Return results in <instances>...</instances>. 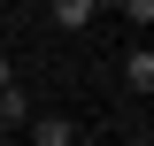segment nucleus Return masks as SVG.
<instances>
[{
	"label": "nucleus",
	"mask_w": 154,
	"mask_h": 146,
	"mask_svg": "<svg viewBox=\"0 0 154 146\" xmlns=\"http://www.w3.org/2000/svg\"><path fill=\"white\" fill-rule=\"evenodd\" d=\"M8 85H16V69H8V54H0V92H8Z\"/></svg>",
	"instance_id": "5"
},
{
	"label": "nucleus",
	"mask_w": 154,
	"mask_h": 146,
	"mask_svg": "<svg viewBox=\"0 0 154 146\" xmlns=\"http://www.w3.org/2000/svg\"><path fill=\"white\" fill-rule=\"evenodd\" d=\"M16 123H31V100L8 85V92H0V131H16Z\"/></svg>",
	"instance_id": "4"
},
{
	"label": "nucleus",
	"mask_w": 154,
	"mask_h": 146,
	"mask_svg": "<svg viewBox=\"0 0 154 146\" xmlns=\"http://www.w3.org/2000/svg\"><path fill=\"white\" fill-rule=\"evenodd\" d=\"M38 146H77V123L69 115H38Z\"/></svg>",
	"instance_id": "3"
},
{
	"label": "nucleus",
	"mask_w": 154,
	"mask_h": 146,
	"mask_svg": "<svg viewBox=\"0 0 154 146\" xmlns=\"http://www.w3.org/2000/svg\"><path fill=\"white\" fill-rule=\"evenodd\" d=\"M93 16H100L93 0H54V8H46V23H54V31H85Z\"/></svg>",
	"instance_id": "1"
},
{
	"label": "nucleus",
	"mask_w": 154,
	"mask_h": 146,
	"mask_svg": "<svg viewBox=\"0 0 154 146\" xmlns=\"http://www.w3.org/2000/svg\"><path fill=\"white\" fill-rule=\"evenodd\" d=\"M123 77H131V92H154V46H131L123 54Z\"/></svg>",
	"instance_id": "2"
},
{
	"label": "nucleus",
	"mask_w": 154,
	"mask_h": 146,
	"mask_svg": "<svg viewBox=\"0 0 154 146\" xmlns=\"http://www.w3.org/2000/svg\"><path fill=\"white\" fill-rule=\"evenodd\" d=\"M131 146H154V138H131Z\"/></svg>",
	"instance_id": "6"
}]
</instances>
